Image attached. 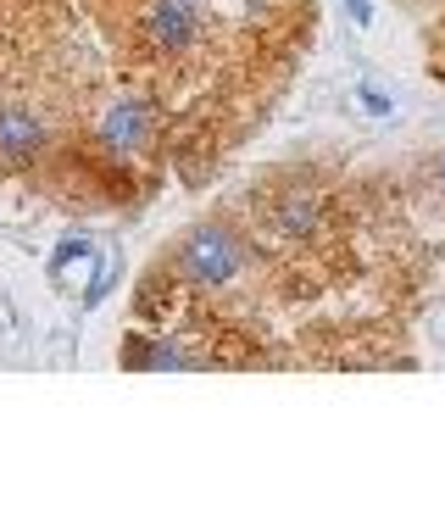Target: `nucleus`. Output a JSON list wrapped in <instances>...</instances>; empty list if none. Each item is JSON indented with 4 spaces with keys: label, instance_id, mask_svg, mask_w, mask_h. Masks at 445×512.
Segmentation results:
<instances>
[{
    "label": "nucleus",
    "instance_id": "1",
    "mask_svg": "<svg viewBox=\"0 0 445 512\" xmlns=\"http://www.w3.org/2000/svg\"><path fill=\"white\" fill-rule=\"evenodd\" d=\"M245 234L229 229V223H201V229L184 234V245L173 251V279L184 290H229L234 279L245 273Z\"/></svg>",
    "mask_w": 445,
    "mask_h": 512
},
{
    "label": "nucleus",
    "instance_id": "2",
    "mask_svg": "<svg viewBox=\"0 0 445 512\" xmlns=\"http://www.w3.org/2000/svg\"><path fill=\"white\" fill-rule=\"evenodd\" d=\"M134 28H140V45L162 62H178L201 45L206 28V0H140L134 6Z\"/></svg>",
    "mask_w": 445,
    "mask_h": 512
},
{
    "label": "nucleus",
    "instance_id": "3",
    "mask_svg": "<svg viewBox=\"0 0 445 512\" xmlns=\"http://www.w3.org/2000/svg\"><path fill=\"white\" fill-rule=\"evenodd\" d=\"M95 145H101L106 162L134 167L156 145V112H151V101H145V95H117V101H106L101 117H95Z\"/></svg>",
    "mask_w": 445,
    "mask_h": 512
},
{
    "label": "nucleus",
    "instance_id": "4",
    "mask_svg": "<svg viewBox=\"0 0 445 512\" xmlns=\"http://www.w3.org/2000/svg\"><path fill=\"white\" fill-rule=\"evenodd\" d=\"M51 145V128L39 123L28 106L0 101V162H39Z\"/></svg>",
    "mask_w": 445,
    "mask_h": 512
},
{
    "label": "nucleus",
    "instance_id": "5",
    "mask_svg": "<svg viewBox=\"0 0 445 512\" xmlns=\"http://www.w3.org/2000/svg\"><path fill=\"white\" fill-rule=\"evenodd\" d=\"M323 218H329V195L323 190H290V195H279V206H273V223H279V234L290 245L318 240Z\"/></svg>",
    "mask_w": 445,
    "mask_h": 512
},
{
    "label": "nucleus",
    "instance_id": "6",
    "mask_svg": "<svg viewBox=\"0 0 445 512\" xmlns=\"http://www.w3.org/2000/svg\"><path fill=\"white\" fill-rule=\"evenodd\" d=\"M240 23H267V17L279 12V0H223Z\"/></svg>",
    "mask_w": 445,
    "mask_h": 512
},
{
    "label": "nucleus",
    "instance_id": "7",
    "mask_svg": "<svg viewBox=\"0 0 445 512\" xmlns=\"http://www.w3.org/2000/svg\"><path fill=\"white\" fill-rule=\"evenodd\" d=\"M362 106H368L373 117H390V101H384V95L373 90V84H362Z\"/></svg>",
    "mask_w": 445,
    "mask_h": 512
},
{
    "label": "nucleus",
    "instance_id": "8",
    "mask_svg": "<svg viewBox=\"0 0 445 512\" xmlns=\"http://www.w3.org/2000/svg\"><path fill=\"white\" fill-rule=\"evenodd\" d=\"M345 6H351L356 23H373V6H368V0H345Z\"/></svg>",
    "mask_w": 445,
    "mask_h": 512
},
{
    "label": "nucleus",
    "instance_id": "9",
    "mask_svg": "<svg viewBox=\"0 0 445 512\" xmlns=\"http://www.w3.org/2000/svg\"><path fill=\"white\" fill-rule=\"evenodd\" d=\"M434 179H440V190H445V156H440V162H434Z\"/></svg>",
    "mask_w": 445,
    "mask_h": 512
}]
</instances>
